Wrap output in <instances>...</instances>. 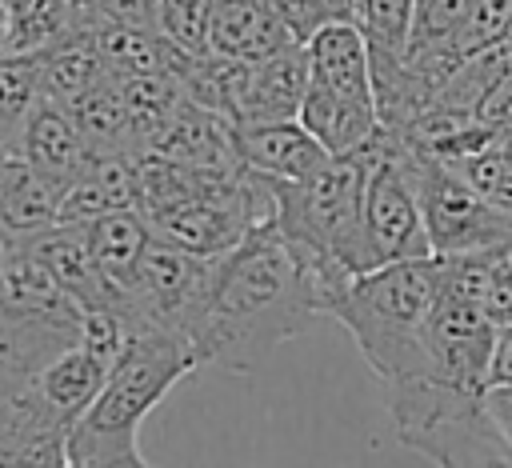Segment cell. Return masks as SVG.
<instances>
[{"mask_svg": "<svg viewBox=\"0 0 512 468\" xmlns=\"http://www.w3.org/2000/svg\"><path fill=\"white\" fill-rule=\"evenodd\" d=\"M320 316L316 292L288 252L276 224H256L228 256L212 264L208 308L196 328L200 364L256 372L284 340Z\"/></svg>", "mask_w": 512, "mask_h": 468, "instance_id": "6da1fadb", "label": "cell"}, {"mask_svg": "<svg viewBox=\"0 0 512 468\" xmlns=\"http://www.w3.org/2000/svg\"><path fill=\"white\" fill-rule=\"evenodd\" d=\"M380 144L356 156H332L308 180L264 176L272 192V224L284 236L288 252L296 256L300 272L308 276L320 316L344 292L348 280L376 272L364 228V184Z\"/></svg>", "mask_w": 512, "mask_h": 468, "instance_id": "7a4b0ae2", "label": "cell"}, {"mask_svg": "<svg viewBox=\"0 0 512 468\" xmlns=\"http://www.w3.org/2000/svg\"><path fill=\"white\" fill-rule=\"evenodd\" d=\"M440 292V260H404L364 272L324 308L360 348L384 388L428 376L424 328Z\"/></svg>", "mask_w": 512, "mask_h": 468, "instance_id": "3957f363", "label": "cell"}, {"mask_svg": "<svg viewBox=\"0 0 512 468\" xmlns=\"http://www.w3.org/2000/svg\"><path fill=\"white\" fill-rule=\"evenodd\" d=\"M200 368L192 340L176 332H132L124 356L112 364L92 408L72 424L64 444V464L136 452V432L144 416L168 396L176 380Z\"/></svg>", "mask_w": 512, "mask_h": 468, "instance_id": "277c9868", "label": "cell"}, {"mask_svg": "<svg viewBox=\"0 0 512 468\" xmlns=\"http://www.w3.org/2000/svg\"><path fill=\"white\" fill-rule=\"evenodd\" d=\"M396 440L436 468H512V448L488 416L484 392L440 380H404L384 388Z\"/></svg>", "mask_w": 512, "mask_h": 468, "instance_id": "5b68a950", "label": "cell"}, {"mask_svg": "<svg viewBox=\"0 0 512 468\" xmlns=\"http://www.w3.org/2000/svg\"><path fill=\"white\" fill-rule=\"evenodd\" d=\"M404 156H408V168H412V184H416V196H420L424 232H428V244H432V256L436 260L512 244V216L500 212L496 204H488L460 176V168L440 164V160H428V156H416L412 148H404Z\"/></svg>", "mask_w": 512, "mask_h": 468, "instance_id": "8992f818", "label": "cell"}, {"mask_svg": "<svg viewBox=\"0 0 512 468\" xmlns=\"http://www.w3.org/2000/svg\"><path fill=\"white\" fill-rule=\"evenodd\" d=\"M364 228H368L376 268L404 264V260H432V244H428V232H424L412 168H408L404 148L392 136H384V144H380V152L368 168Z\"/></svg>", "mask_w": 512, "mask_h": 468, "instance_id": "52a82bcc", "label": "cell"}, {"mask_svg": "<svg viewBox=\"0 0 512 468\" xmlns=\"http://www.w3.org/2000/svg\"><path fill=\"white\" fill-rule=\"evenodd\" d=\"M492 348H496V324L476 304H468L464 296L440 284L424 328V352H428L424 380H440L464 392H488Z\"/></svg>", "mask_w": 512, "mask_h": 468, "instance_id": "ba28073f", "label": "cell"}, {"mask_svg": "<svg viewBox=\"0 0 512 468\" xmlns=\"http://www.w3.org/2000/svg\"><path fill=\"white\" fill-rule=\"evenodd\" d=\"M68 432L28 376L0 372V468H64Z\"/></svg>", "mask_w": 512, "mask_h": 468, "instance_id": "9c48e42d", "label": "cell"}, {"mask_svg": "<svg viewBox=\"0 0 512 468\" xmlns=\"http://www.w3.org/2000/svg\"><path fill=\"white\" fill-rule=\"evenodd\" d=\"M232 152L244 172L272 176V180H308L332 160L300 120L232 128Z\"/></svg>", "mask_w": 512, "mask_h": 468, "instance_id": "30bf717a", "label": "cell"}, {"mask_svg": "<svg viewBox=\"0 0 512 468\" xmlns=\"http://www.w3.org/2000/svg\"><path fill=\"white\" fill-rule=\"evenodd\" d=\"M64 192L40 176L24 156H0V240L28 248L60 224Z\"/></svg>", "mask_w": 512, "mask_h": 468, "instance_id": "8fae6325", "label": "cell"}, {"mask_svg": "<svg viewBox=\"0 0 512 468\" xmlns=\"http://www.w3.org/2000/svg\"><path fill=\"white\" fill-rule=\"evenodd\" d=\"M308 84L324 88L344 100L376 104L372 88V52L364 40V28L356 20H332L324 24L308 44Z\"/></svg>", "mask_w": 512, "mask_h": 468, "instance_id": "7c38bea8", "label": "cell"}, {"mask_svg": "<svg viewBox=\"0 0 512 468\" xmlns=\"http://www.w3.org/2000/svg\"><path fill=\"white\" fill-rule=\"evenodd\" d=\"M20 156L40 172L48 176L60 192H68L84 172L88 164L96 160L92 148L84 144L76 120L68 108H60L56 100H40V108L32 112L28 128H24V140H20Z\"/></svg>", "mask_w": 512, "mask_h": 468, "instance_id": "4fadbf2b", "label": "cell"}, {"mask_svg": "<svg viewBox=\"0 0 512 468\" xmlns=\"http://www.w3.org/2000/svg\"><path fill=\"white\" fill-rule=\"evenodd\" d=\"M292 32L276 20L264 0H212L208 20V52L224 60H268L292 48Z\"/></svg>", "mask_w": 512, "mask_h": 468, "instance_id": "5bb4252c", "label": "cell"}, {"mask_svg": "<svg viewBox=\"0 0 512 468\" xmlns=\"http://www.w3.org/2000/svg\"><path fill=\"white\" fill-rule=\"evenodd\" d=\"M84 228H88L92 260H96V272L108 288V300L124 316V304H128V296L136 288V276H140V264H144V252L152 244L148 220L136 208H128V212H108V216H100L96 224H84Z\"/></svg>", "mask_w": 512, "mask_h": 468, "instance_id": "9a60e30c", "label": "cell"}, {"mask_svg": "<svg viewBox=\"0 0 512 468\" xmlns=\"http://www.w3.org/2000/svg\"><path fill=\"white\" fill-rule=\"evenodd\" d=\"M296 120L320 140V148L328 156H356V152H368L384 140V124H380L376 104L344 100V96H332V92L312 88V84L304 92Z\"/></svg>", "mask_w": 512, "mask_h": 468, "instance_id": "2e32d148", "label": "cell"}, {"mask_svg": "<svg viewBox=\"0 0 512 468\" xmlns=\"http://www.w3.org/2000/svg\"><path fill=\"white\" fill-rule=\"evenodd\" d=\"M36 252V260L48 268V276L56 280V288L80 308H112L108 288L96 272L92 260V244H88V228L84 224H56L48 236H40L36 244H28Z\"/></svg>", "mask_w": 512, "mask_h": 468, "instance_id": "e0dca14e", "label": "cell"}, {"mask_svg": "<svg viewBox=\"0 0 512 468\" xmlns=\"http://www.w3.org/2000/svg\"><path fill=\"white\" fill-rule=\"evenodd\" d=\"M440 284L468 304H476L496 328L512 324V268H508V244L448 256L440 260Z\"/></svg>", "mask_w": 512, "mask_h": 468, "instance_id": "ac0fdd59", "label": "cell"}, {"mask_svg": "<svg viewBox=\"0 0 512 468\" xmlns=\"http://www.w3.org/2000/svg\"><path fill=\"white\" fill-rule=\"evenodd\" d=\"M140 212V188L132 172V156H96L88 172L64 192L60 224H96L108 212Z\"/></svg>", "mask_w": 512, "mask_h": 468, "instance_id": "d6986e66", "label": "cell"}, {"mask_svg": "<svg viewBox=\"0 0 512 468\" xmlns=\"http://www.w3.org/2000/svg\"><path fill=\"white\" fill-rule=\"evenodd\" d=\"M104 380H108V368H104L92 352H84L80 344L68 348V352H60L56 360H48V364L32 376L40 400H44L68 428L92 408V400L100 396Z\"/></svg>", "mask_w": 512, "mask_h": 468, "instance_id": "ffe728a7", "label": "cell"}, {"mask_svg": "<svg viewBox=\"0 0 512 468\" xmlns=\"http://www.w3.org/2000/svg\"><path fill=\"white\" fill-rule=\"evenodd\" d=\"M40 60V84H44V96L56 100L60 108H72L76 100H84L92 88H100L112 72L108 64L100 60L96 52V40H92V24L84 20L80 32H72L64 44L48 48Z\"/></svg>", "mask_w": 512, "mask_h": 468, "instance_id": "44dd1931", "label": "cell"}, {"mask_svg": "<svg viewBox=\"0 0 512 468\" xmlns=\"http://www.w3.org/2000/svg\"><path fill=\"white\" fill-rule=\"evenodd\" d=\"M412 12H416V0H360V8H356V24L364 28V40L372 52L376 96L396 80L404 56H408Z\"/></svg>", "mask_w": 512, "mask_h": 468, "instance_id": "7402d4cb", "label": "cell"}, {"mask_svg": "<svg viewBox=\"0 0 512 468\" xmlns=\"http://www.w3.org/2000/svg\"><path fill=\"white\" fill-rule=\"evenodd\" d=\"M12 12V44L8 56H44L84 28L88 8L76 0H8Z\"/></svg>", "mask_w": 512, "mask_h": 468, "instance_id": "603a6c76", "label": "cell"}, {"mask_svg": "<svg viewBox=\"0 0 512 468\" xmlns=\"http://www.w3.org/2000/svg\"><path fill=\"white\" fill-rule=\"evenodd\" d=\"M44 100L36 56H0V156H20L24 128Z\"/></svg>", "mask_w": 512, "mask_h": 468, "instance_id": "cb8c5ba5", "label": "cell"}, {"mask_svg": "<svg viewBox=\"0 0 512 468\" xmlns=\"http://www.w3.org/2000/svg\"><path fill=\"white\" fill-rule=\"evenodd\" d=\"M208 20L212 0H152V28L180 52H208Z\"/></svg>", "mask_w": 512, "mask_h": 468, "instance_id": "d4e9b609", "label": "cell"}, {"mask_svg": "<svg viewBox=\"0 0 512 468\" xmlns=\"http://www.w3.org/2000/svg\"><path fill=\"white\" fill-rule=\"evenodd\" d=\"M264 4H268V8L276 12V20L292 32L296 44H308L324 24L340 20L328 0H264Z\"/></svg>", "mask_w": 512, "mask_h": 468, "instance_id": "484cf974", "label": "cell"}, {"mask_svg": "<svg viewBox=\"0 0 512 468\" xmlns=\"http://www.w3.org/2000/svg\"><path fill=\"white\" fill-rule=\"evenodd\" d=\"M488 388H512V324L496 328V348L488 364Z\"/></svg>", "mask_w": 512, "mask_h": 468, "instance_id": "4316f807", "label": "cell"}, {"mask_svg": "<svg viewBox=\"0 0 512 468\" xmlns=\"http://www.w3.org/2000/svg\"><path fill=\"white\" fill-rule=\"evenodd\" d=\"M484 404H488V416L496 420L500 436H504L508 448H512V388H488V392H484Z\"/></svg>", "mask_w": 512, "mask_h": 468, "instance_id": "83f0119b", "label": "cell"}, {"mask_svg": "<svg viewBox=\"0 0 512 468\" xmlns=\"http://www.w3.org/2000/svg\"><path fill=\"white\" fill-rule=\"evenodd\" d=\"M64 468H152L148 460H144V452L136 448V452H120V456H96V460H72V464H64Z\"/></svg>", "mask_w": 512, "mask_h": 468, "instance_id": "f1b7e54d", "label": "cell"}, {"mask_svg": "<svg viewBox=\"0 0 512 468\" xmlns=\"http://www.w3.org/2000/svg\"><path fill=\"white\" fill-rule=\"evenodd\" d=\"M8 44H12V12L8 0H0V56H8Z\"/></svg>", "mask_w": 512, "mask_h": 468, "instance_id": "f546056e", "label": "cell"}, {"mask_svg": "<svg viewBox=\"0 0 512 468\" xmlns=\"http://www.w3.org/2000/svg\"><path fill=\"white\" fill-rule=\"evenodd\" d=\"M332 8H336V16L340 20H356V8H360V0H328Z\"/></svg>", "mask_w": 512, "mask_h": 468, "instance_id": "4dcf8cb0", "label": "cell"}, {"mask_svg": "<svg viewBox=\"0 0 512 468\" xmlns=\"http://www.w3.org/2000/svg\"><path fill=\"white\" fill-rule=\"evenodd\" d=\"M500 52H504V60H508V68H512V32H508V40L500 44Z\"/></svg>", "mask_w": 512, "mask_h": 468, "instance_id": "1f68e13d", "label": "cell"}, {"mask_svg": "<svg viewBox=\"0 0 512 468\" xmlns=\"http://www.w3.org/2000/svg\"><path fill=\"white\" fill-rule=\"evenodd\" d=\"M4 268H8V244L0 240V280H4Z\"/></svg>", "mask_w": 512, "mask_h": 468, "instance_id": "d6a6232c", "label": "cell"}, {"mask_svg": "<svg viewBox=\"0 0 512 468\" xmlns=\"http://www.w3.org/2000/svg\"><path fill=\"white\" fill-rule=\"evenodd\" d=\"M508 268H512V244H508Z\"/></svg>", "mask_w": 512, "mask_h": 468, "instance_id": "836d02e7", "label": "cell"}, {"mask_svg": "<svg viewBox=\"0 0 512 468\" xmlns=\"http://www.w3.org/2000/svg\"><path fill=\"white\" fill-rule=\"evenodd\" d=\"M76 4H88V0H76Z\"/></svg>", "mask_w": 512, "mask_h": 468, "instance_id": "e575fe53", "label": "cell"}, {"mask_svg": "<svg viewBox=\"0 0 512 468\" xmlns=\"http://www.w3.org/2000/svg\"><path fill=\"white\" fill-rule=\"evenodd\" d=\"M0 372H4V364H0Z\"/></svg>", "mask_w": 512, "mask_h": 468, "instance_id": "d590c367", "label": "cell"}]
</instances>
